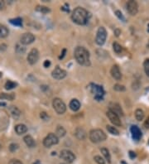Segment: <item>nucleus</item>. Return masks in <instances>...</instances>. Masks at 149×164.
Segmentation results:
<instances>
[{"label":"nucleus","instance_id":"nucleus-11","mask_svg":"<svg viewBox=\"0 0 149 164\" xmlns=\"http://www.w3.org/2000/svg\"><path fill=\"white\" fill-rule=\"evenodd\" d=\"M27 59H28V62L30 65H34L37 62V61L39 60V51H37V49H36V48L32 49L28 53Z\"/></svg>","mask_w":149,"mask_h":164},{"label":"nucleus","instance_id":"nucleus-43","mask_svg":"<svg viewBox=\"0 0 149 164\" xmlns=\"http://www.w3.org/2000/svg\"><path fill=\"white\" fill-rule=\"evenodd\" d=\"M144 127H145L146 129H149V117L147 119V120L144 122Z\"/></svg>","mask_w":149,"mask_h":164},{"label":"nucleus","instance_id":"nucleus-18","mask_svg":"<svg viewBox=\"0 0 149 164\" xmlns=\"http://www.w3.org/2000/svg\"><path fill=\"white\" fill-rule=\"evenodd\" d=\"M15 132L18 135L24 134H26L28 132V127L25 125H22V124L17 125L15 126Z\"/></svg>","mask_w":149,"mask_h":164},{"label":"nucleus","instance_id":"nucleus-2","mask_svg":"<svg viewBox=\"0 0 149 164\" xmlns=\"http://www.w3.org/2000/svg\"><path fill=\"white\" fill-rule=\"evenodd\" d=\"M74 56L80 65L85 66H88L90 65V61H89V51L83 47V46H77L74 52Z\"/></svg>","mask_w":149,"mask_h":164},{"label":"nucleus","instance_id":"nucleus-45","mask_svg":"<svg viewBox=\"0 0 149 164\" xmlns=\"http://www.w3.org/2000/svg\"><path fill=\"white\" fill-rule=\"evenodd\" d=\"M66 49H63V50H62V52H61V55L60 56V57H59V58H60V59H62L63 57H65V55H66Z\"/></svg>","mask_w":149,"mask_h":164},{"label":"nucleus","instance_id":"nucleus-7","mask_svg":"<svg viewBox=\"0 0 149 164\" xmlns=\"http://www.w3.org/2000/svg\"><path fill=\"white\" fill-rule=\"evenodd\" d=\"M58 143H59V138L55 135V134L51 133L44 138L43 145L46 147H51L52 145H55Z\"/></svg>","mask_w":149,"mask_h":164},{"label":"nucleus","instance_id":"nucleus-20","mask_svg":"<svg viewBox=\"0 0 149 164\" xmlns=\"http://www.w3.org/2000/svg\"><path fill=\"white\" fill-rule=\"evenodd\" d=\"M9 111L11 115L14 119H18L21 115V111L16 107V106H10L9 107Z\"/></svg>","mask_w":149,"mask_h":164},{"label":"nucleus","instance_id":"nucleus-40","mask_svg":"<svg viewBox=\"0 0 149 164\" xmlns=\"http://www.w3.org/2000/svg\"><path fill=\"white\" fill-rule=\"evenodd\" d=\"M128 155H129V157H130V158L131 159H133L136 158V153H134L133 151H129V153H128Z\"/></svg>","mask_w":149,"mask_h":164},{"label":"nucleus","instance_id":"nucleus-39","mask_svg":"<svg viewBox=\"0 0 149 164\" xmlns=\"http://www.w3.org/2000/svg\"><path fill=\"white\" fill-rule=\"evenodd\" d=\"M9 164H23L21 162V161H19V160H17V159H12L10 161V163Z\"/></svg>","mask_w":149,"mask_h":164},{"label":"nucleus","instance_id":"nucleus-34","mask_svg":"<svg viewBox=\"0 0 149 164\" xmlns=\"http://www.w3.org/2000/svg\"><path fill=\"white\" fill-rule=\"evenodd\" d=\"M40 118L42 119L43 121H49L50 120V116L46 113V112H41L40 113Z\"/></svg>","mask_w":149,"mask_h":164},{"label":"nucleus","instance_id":"nucleus-14","mask_svg":"<svg viewBox=\"0 0 149 164\" xmlns=\"http://www.w3.org/2000/svg\"><path fill=\"white\" fill-rule=\"evenodd\" d=\"M110 73L112 77L116 80H120L122 79V73L120 71V69L119 67V66L114 65L110 70Z\"/></svg>","mask_w":149,"mask_h":164},{"label":"nucleus","instance_id":"nucleus-49","mask_svg":"<svg viewBox=\"0 0 149 164\" xmlns=\"http://www.w3.org/2000/svg\"><path fill=\"white\" fill-rule=\"evenodd\" d=\"M148 33H149V24H148Z\"/></svg>","mask_w":149,"mask_h":164},{"label":"nucleus","instance_id":"nucleus-6","mask_svg":"<svg viewBox=\"0 0 149 164\" xmlns=\"http://www.w3.org/2000/svg\"><path fill=\"white\" fill-rule=\"evenodd\" d=\"M107 38V31L104 27H100L97 31L96 37H95V42L99 46H102L105 44V41Z\"/></svg>","mask_w":149,"mask_h":164},{"label":"nucleus","instance_id":"nucleus-22","mask_svg":"<svg viewBox=\"0 0 149 164\" xmlns=\"http://www.w3.org/2000/svg\"><path fill=\"white\" fill-rule=\"evenodd\" d=\"M66 129L62 127V126H57L56 130H55V135L57 136L58 138H61L66 135Z\"/></svg>","mask_w":149,"mask_h":164},{"label":"nucleus","instance_id":"nucleus-26","mask_svg":"<svg viewBox=\"0 0 149 164\" xmlns=\"http://www.w3.org/2000/svg\"><path fill=\"white\" fill-rule=\"evenodd\" d=\"M15 98V95L13 93L11 94H6V93H2L0 94V99L2 100H12Z\"/></svg>","mask_w":149,"mask_h":164},{"label":"nucleus","instance_id":"nucleus-3","mask_svg":"<svg viewBox=\"0 0 149 164\" xmlns=\"http://www.w3.org/2000/svg\"><path fill=\"white\" fill-rule=\"evenodd\" d=\"M89 138L92 143H98L100 142L105 141L107 138V136L105 134V132L101 129H93L89 132Z\"/></svg>","mask_w":149,"mask_h":164},{"label":"nucleus","instance_id":"nucleus-17","mask_svg":"<svg viewBox=\"0 0 149 164\" xmlns=\"http://www.w3.org/2000/svg\"><path fill=\"white\" fill-rule=\"evenodd\" d=\"M69 107L71 109L72 111L76 112V111H78L80 108V101L76 100V99H73L71 100L70 102V104H69Z\"/></svg>","mask_w":149,"mask_h":164},{"label":"nucleus","instance_id":"nucleus-41","mask_svg":"<svg viewBox=\"0 0 149 164\" xmlns=\"http://www.w3.org/2000/svg\"><path fill=\"white\" fill-rule=\"evenodd\" d=\"M43 66H44L45 68H47L49 67L50 66H51V62L48 61V60H46L44 62V64H43Z\"/></svg>","mask_w":149,"mask_h":164},{"label":"nucleus","instance_id":"nucleus-48","mask_svg":"<svg viewBox=\"0 0 149 164\" xmlns=\"http://www.w3.org/2000/svg\"><path fill=\"white\" fill-rule=\"evenodd\" d=\"M2 76H3V73H2V72H0V79L2 78Z\"/></svg>","mask_w":149,"mask_h":164},{"label":"nucleus","instance_id":"nucleus-46","mask_svg":"<svg viewBox=\"0 0 149 164\" xmlns=\"http://www.w3.org/2000/svg\"><path fill=\"white\" fill-rule=\"evenodd\" d=\"M114 34L116 35V37H119V35L120 34V31L119 29H116L115 31H114Z\"/></svg>","mask_w":149,"mask_h":164},{"label":"nucleus","instance_id":"nucleus-24","mask_svg":"<svg viewBox=\"0 0 149 164\" xmlns=\"http://www.w3.org/2000/svg\"><path fill=\"white\" fill-rule=\"evenodd\" d=\"M135 118L138 121H142L144 119V112L141 109H138L135 111Z\"/></svg>","mask_w":149,"mask_h":164},{"label":"nucleus","instance_id":"nucleus-33","mask_svg":"<svg viewBox=\"0 0 149 164\" xmlns=\"http://www.w3.org/2000/svg\"><path fill=\"white\" fill-rule=\"evenodd\" d=\"M144 66V70H145V72L147 74V75L149 77V59H146L145 62L143 63Z\"/></svg>","mask_w":149,"mask_h":164},{"label":"nucleus","instance_id":"nucleus-5","mask_svg":"<svg viewBox=\"0 0 149 164\" xmlns=\"http://www.w3.org/2000/svg\"><path fill=\"white\" fill-rule=\"evenodd\" d=\"M52 106H53V109H55V112L58 114H63L66 112V105L61 99L55 98L52 102Z\"/></svg>","mask_w":149,"mask_h":164},{"label":"nucleus","instance_id":"nucleus-4","mask_svg":"<svg viewBox=\"0 0 149 164\" xmlns=\"http://www.w3.org/2000/svg\"><path fill=\"white\" fill-rule=\"evenodd\" d=\"M89 91L94 95V98L96 100H98V101L103 100L105 91L102 88V86H99L95 84H90L89 86Z\"/></svg>","mask_w":149,"mask_h":164},{"label":"nucleus","instance_id":"nucleus-35","mask_svg":"<svg viewBox=\"0 0 149 164\" xmlns=\"http://www.w3.org/2000/svg\"><path fill=\"white\" fill-rule=\"evenodd\" d=\"M114 90H115L116 91H125L126 88H125L124 85L116 84V85L114 86Z\"/></svg>","mask_w":149,"mask_h":164},{"label":"nucleus","instance_id":"nucleus-19","mask_svg":"<svg viewBox=\"0 0 149 164\" xmlns=\"http://www.w3.org/2000/svg\"><path fill=\"white\" fill-rule=\"evenodd\" d=\"M23 140L25 142L26 145L29 147H34L36 146V142L33 139V138L31 135H26L23 138Z\"/></svg>","mask_w":149,"mask_h":164},{"label":"nucleus","instance_id":"nucleus-37","mask_svg":"<svg viewBox=\"0 0 149 164\" xmlns=\"http://www.w3.org/2000/svg\"><path fill=\"white\" fill-rule=\"evenodd\" d=\"M18 147H19V145L17 143H11L10 146H9V150L13 153V152H15L18 149Z\"/></svg>","mask_w":149,"mask_h":164},{"label":"nucleus","instance_id":"nucleus-47","mask_svg":"<svg viewBox=\"0 0 149 164\" xmlns=\"http://www.w3.org/2000/svg\"><path fill=\"white\" fill-rule=\"evenodd\" d=\"M0 105H4V106H5L6 104L5 103H0Z\"/></svg>","mask_w":149,"mask_h":164},{"label":"nucleus","instance_id":"nucleus-1","mask_svg":"<svg viewBox=\"0 0 149 164\" xmlns=\"http://www.w3.org/2000/svg\"><path fill=\"white\" fill-rule=\"evenodd\" d=\"M89 14L88 11L80 7L75 8L72 12V21L78 25H85L89 21Z\"/></svg>","mask_w":149,"mask_h":164},{"label":"nucleus","instance_id":"nucleus-38","mask_svg":"<svg viewBox=\"0 0 149 164\" xmlns=\"http://www.w3.org/2000/svg\"><path fill=\"white\" fill-rule=\"evenodd\" d=\"M115 14H116V16L119 17L120 20L123 21V22H125V17H123V13H122L121 12L119 11V10H117V11L115 12Z\"/></svg>","mask_w":149,"mask_h":164},{"label":"nucleus","instance_id":"nucleus-9","mask_svg":"<svg viewBox=\"0 0 149 164\" xmlns=\"http://www.w3.org/2000/svg\"><path fill=\"white\" fill-rule=\"evenodd\" d=\"M126 9L127 12L132 16H134L138 13V4L136 1L130 0L126 3Z\"/></svg>","mask_w":149,"mask_h":164},{"label":"nucleus","instance_id":"nucleus-50","mask_svg":"<svg viewBox=\"0 0 149 164\" xmlns=\"http://www.w3.org/2000/svg\"><path fill=\"white\" fill-rule=\"evenodd\" d=\"M1 147H2V146H1V144H0V149H1Z\"/></svg>","mask_w":149,"mask_h":164},{"label":"nucleus","instance_id":"nucleus-23","mask_svg":"<svg viewBox=\"0 0 149 164\" xmlns=\"http://www.w3.org/2000/svg\"><path fill=\"white\" fill-rule=\"evenodd\" d=\"M17 86V83L14 82V81H12V80H8V81L6 82L5 85H4L5 89L6 90H8V91L12 90V89L16 88Z\"/></svg>","mask_w":149,"mask_h":164},{"label":"nucleus","instance_id":"nucleus-10","mask_svg":"<svg viewBox=\"0 0 149 164\" xmlns=\"http://www.w3.org/2000/svg\"><path fill=\"white\" fill-rule=\"evenodd\" d=\"M106 114H107V117L109 118V119L110 120V122L113 125H115V126H121V120H120L119 116L117 113L113 112L110 109H109V110L107 111Z\"/></svg>","mask_w":149,"mask_h":164},{"label":"nucleus","instance_id":"nucleus-28","mask_svg":"<svg viewBox=\"0 0 149 164\" xmlns=\"http://www.w3.org/2000/svg\"><path fill=\"white\" fill-rule=\"evenodd\" d=\"M9 22L11 24L14 25V26H17V27H22V20L20 17H17L14 19H10Z\"/></svg>","mask_w":149,"mask_h":164},{"label":"nucleus","instance_id":"nucleus-30","mask_svg":"<svg viewBox=\"0 0 149 164\" xmlns=\"http://www.w3.org/2000/svg\"><path fill=\"white\" fill-rule=\"evenodd\" d=\"M36 11L39 12H42L43 14H46L50 12V8H48L47 7H45V6H37L36 8Z\"/></svg>","mask_w":149,"mask_h":164},{"label":"nucleus","instance_id":"nucleus-36","mask_svg":"<svg viewBox=\"0 0 149 164\" xmlns=\"http://www.w3.org/2000/svg\"><path fill=\"white\" fill-rule=\"evenodd\" d=\"M94 160L98 164H105V160L103 158H101L100 156H94Z\"/></svg>","mask_w":149,"mask_h":164},{"label":"nucleus","instance_id":"nucleus-32","mask_svg":"<svg viewBox=\"0 0 149 164\" xmlns=\"http://www.w3.org/2000/svg\"><path fill=\"white\" fill-rule=\"evenodd\" d=\"M113 48H114V51H115L117 54H119V53H121L122 51H123V47H122V46L119 44V43H118V42H114L113 43Z\"/></svg>","mask_w":149,"mask_h":164},{"label":"nucleus","instance_id":"nucleus-27","mask_svg":"<svg viewBox=\"0 0 149 164\" xmlns=\"http://www.w3.org/2000/svg\"><path fill=\"white\" fill-rule=\"evenodd\" d=\"M109 109L112 110L113 112H114L115 113H117L119 116V115H123V112H122L121 108H120V106H119V104H114V106H113V107H110Z\"/></svg>","mask_w":149,"mask_h":164},{"label":"nucleus","instance_id":"nucleus-8","mask_svg":"<svg viewBox=\"0 0 149 164\" xmlns=\"http://www.w3.org/2000/svg\"><path fill=\"white\" fill-rule=\"evenodd\" d=\"M60 157L63 159L64 161H66L68 163H71L75 160H76V156L75 154L72 153L71 151L67 150V149H64L61 152Z\"/></svg>","mask_w":149,"mask_h":164},{"label":"nucleus","instance_id":"nucleus-13","mask_svg":"<svg viewBox=\"0 0 149 164\" xmlns=\"http://www.w3.org/2000/svg\"><path fill=\"white\" fill-rule=\"evenodd\" d=\"M35 41V36L31 33H24L21 37V44H22L23 46L29 45L31 43H33V42Z\"/></svg>","mask_w":149,"mask_h":164},{"label":"nucleus","instance_id":"nucleus-31","mask_svg":"<svg viewBox=\"0 0 149 164\" xmlns=\"http://www.w3.org/2000/svg\"><path fill=\"white\" fill-rule=\"evenodd\" d=\"M15 51L18 54H23L26 51V47L22 44H17L16 47H15Z\"/></svg>","mask_w":149,"mask_h":164},{"label":"nucleus","instance_id":"nucleus-21","mask_svg":"<svg viewBox=\"0 0 149 164\" xmlns=\"http://www.w3.org/2000/svg\"><path fill=\"white\" fill-rule=\"evenodd\" d=\"M8 34H9V30L8 29V28L4 25L0 24V38H5L8 36Z\"/></svg>","mask_w":149,"mask_h":164},{"label":"nucleus","instance_id":"nucleus-42","mask_svg":"<svg viewBox=\"0 0 149 164\" xmlns=\"http://www.w3.org/2000/svg\"><path fill=\"white\" fill-rule=\"evenodd\" d=\"M7 49V45L6 44H1L0 45V51H4Z\"/></svg>","mask_w":149,"mask_h":164},{"label":"nucleus","instance_id":"nucleus-51","mask_svg":"<svg viewBox=\"0 0 149 164\" xmlns=\"http://www.w3.org/2000/svg\"><path fill=\"white\" fill-rule=\"evenodd\" d=\"M61 164H65V163H61Z\"/></svg>","mask_w":149,"mask_h":164},{"label":"nucleus","instance_id":"nucleus-29","mask_svg":"<svg viewBox=\"0 0 149 164\" xmlns=\"http://www.w3.org/2000/svg\"><path fill=\"white\" fill-rule=\"evenodd\" d=\"M106 129H107V130L109 132V134H113V135H119V130L116 129V128H114V126H110V125H107L106 126Z\"/></svg>","mask_w":149,"mask_h":164},{"label":"nucleus","instance_id":"nucleus-15","mask_svg":"<svg viewBox=\"0 0 149 164\" xmlns=\"http://www.w3.org/2000/svg\"><path fill=\"white\" fill-rule=\"evenodd\" d=\"M131 134H132V138L136 141H138L141 138H142V132L140 130V129L136 125H132L130 129Z\"/></svg>","mask_w":149,"mask_h":164},{"label":"nucleus","instance_id":"nucleus-12","mask_svg":"<svg viewBox=\"0 0 149 164\" xmlns=\"http://www.w3.org/2000/svg\"><path fill=\"white\" fill-rule=\"evenodd\" d=\"M51 75H52V77L55 80H62L64 79L66 76V71L65 70L61 69V67L56 66V67L52 71Z\"/></svg>","mask_w":149,"mask_h":164},{"label":"nucleus","instance_id":"nucleus-25","mask_svg":"<svg viewBox=\"0 0 149 164\" xmlns=\"http://www.w3.org/2000/svg\"><path fill=\"white\" fill-rule=\"evenodd\" d=\"M100 151H101V153L102 154L104 155V157L105 158V159L108 161V163H110L111 162V157H110V153H109V151L107 149V148H105V147H102L101 149H100Z\"/></svg>","mask_w":149,"mask_h":164},{"label":"nucleus","instance_id":"nucleus-16","mask_svg":"<svg viewBox=\"0 0 149 164\" xmlns=\"http://www.w3.org/2000/svg\"><path fill=\"white\" fill-rule=\"evenodd\" d=\"M75 136L79 140H84L86 138V132L82 128H77L75 130Z\"/></svg>","mask_w":149,"mask_h":164},{"label":"nucleus","instance_id":"nucleus-52","mask_svg":"<svg viewBox=\"0 0 149 164\" xmlns=\"http://www.w3.org/2000/svg\"><path fill=\"white\" fill-rule=\"evenodd\" d=\"M148 144H149V141H148Z\"/></svg>","mask_w":149,"mask_h":164},{"label":"nucleus","instance_id":"nucleus-44","mask_svg":"<svg viewBox=\"0 0 149 164\" xmlns=\"http://www.w3.org/2000/svg\"><path fill=\"white\" fill-rule=\"evenodd\" d=\"M4 8H5V3L0 0V10H3Z\"/></svg>","mask_w":149,"mask_h":164}]
</instances>
